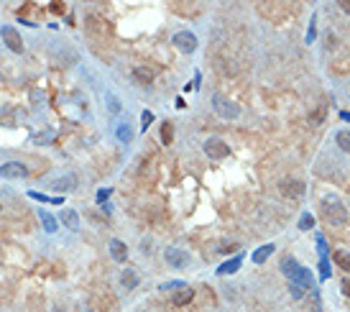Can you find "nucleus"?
Masks as SVG:
<instances>
[{
  "label": "nucleus",
  "instance_id": "obj_1",
  "mask_svg": "<svg viewBox=\"0 0 350 312\" xmlns=\"http://www.w3.org/2000/svg\"><path fill=\"white\" fill-rule=\"evenodd\" d=\"M322 215H325V220L330 225H337V228L347 223V210H345V205L337 197H325L322 200Z\"/></svg>",
  "mask_w": 350,
  "mask_h": 312
},
{
  "label": "nucleus",
  "instance_id": "obj_2",
  "mask_svg": "<svg viewBox=\"0 0 350 312\" xmlns=\"http://www.w3.org/2000/svg\"><path fill=\"white\" fill-rule=\"evenodd\" d=\"M212 110L220 115V118H225V121L241 118V105L232 102V100L225 97V95H215V97H212Z\"/></svg>",
  "mask_w": 350,
  "mask_h": 312
},
{
  "label": "nucleus",
  "instance_id": "obj_3",
  "mask_svg": "<svg viewBox=\"0 0 350 312\" xmlns=\"http://www.w3.org/2000/svg\"><path fill=\"white\" fill-rule=\"evenodd\" d=\"M0 36H3L6 46H8L13 54H23V38H21V33H18L13 26H3V28H0Z\"/></svg>",
  "mask_w": 350,
  "mask_h": 312
},
{
  "label": "nucleus",
  "instance_id": "obj_4",
  "mask_svg": "<svg viewBox=\"0 0 350 312\" xmlns=\"http://www.w3.org/2000/svg\"><path fill=\"white\" fill-rule=\"evenodd\" d=\"M205 153L210 156V159H215V162H220V159H225V156L230 153V146L222 141V138H207L205 141Z\"/></svg>",
  "mask_w": 350,
  "mask_h": 312
},
{
  "label": "nucleus",
  "instance_id": "obj_5",
  "mask_svg": "<svg viewBox=\"0 0 350 312\" xmlns=\"http://www.w3.org/2000/svg\"><path fill=\"white\" fill-rule=\"evenodd\" d=\"M171 44H174L182 54H192L194 49H197V36L189 33V31H179V33L171 38Z\"/></svg>",
  "mask_w": 350,
  "mask_h": 312
},
{
  "label": "nucleus",
  "instance_id": "obj_6",
  "mask_svg": "<svg viewBox=\"0 0 350 312\" xmlns=\"http://www.w3.org/2000/svg\"><path fill=\"white\" fill-rule=\"evenodd\" d=\"M164 258H166V264H169L171 269H184V266L189 264L187 251H182V248H177V246H169V248L164 251Z\"/></svg>",
  "mask_w": 350,
  "mask_h": 312
},
{
  "label": "nucleus",
  "instance_id": "obj_7",
  "mask_svg": "<svg viewBox=\"0 0 350 312\" xmlns=\"http://www.w3.org/2000/svg\"><path fill=\"white\" fill-rule=\"evenodd\" d=\"M0 177L3 179H23V177H28V167L21 162H8V164L0 167Z\"/></svg>",
  "mask_w": 350,
  "mask_h": 312
},
{
  "label": "nucleus",
  "instance_id": "obj_8",
  "mask_svg": "<svg viewBox=\"0 0 350 312\" xmlns=\"http://www.w3.org/2000/svg\"><path fill=\"white\" fill-rule=\"evenodd\" d=\"M279 192L284 194V197L297 200V197H302V194H304V184L299 179H281L279 182Z\"/></svg>",
  "mask_w": 350,
  "mask_h": 312
},
{
  "label": "nucleus",
  "instance_id": "obj_9",
  "mask_svg": "<svg viewBox=\"0 0 350 312\" xmlns=\"http://www.w3.org/2000/svg\"><path fill=\"white\" fill-rule=\"evenodd\" d=\"M289 282H294V284H299V287H302L304 292L315 287V279H312V274H309V271H307L304 266H299V269H297V274H294V277H291Z\"/></svg>",
  "mask_w": 350,
  "mask_h": 312
},
{
  "label": "nucleus",
  "instance_id": "obj_10",
  "mask_svg": "<svg viewBox=\"0 0 350 312\" xmlns=\"http://www.w3.org/2000/svg\"><path fill=\"white\" fill-rule=\"evenodd\" d=\"M192 299H194V289H189V287H179V289L174 292V297H171V302H174L177 307H187Z\"/></svg>",
  "mask_w": 350,
  "mask_h": 312
},
{
  "label": "nucleus",
  "instance_id": "obj_11",
  "mask_svg": "<svg viewBox=\"0 0 350 312\" xmlns=\"http://www.w3.org/2000/svg\"><path fill=\"white\" fill-rule=\"evenodd\" d=\"M110 256L115 258V261H126L128 258V246L123 243V241H110Z\"/></svg>",
  "mask_w": 350,
  "mask_h": 312
},
{
  "label": "nucleus",
  "instance_id": "obj_12",
  "mask_svg": "<svg viewBox=\"0 0 350 312\" xmlns=\"http://www.w3.org/2000/svg\"><path fill=\"white\" fill-rule=\"evenodd\" d=\"M325 118H327V102H320L312 113H309V123L312 126H322Z\"/></svg>",
  "mask_w": 350,
  "mask_h": 312
},
{
  "label": "nucleus",
  "instance_id": "obj_13",
  "mask_svg": "<svg viewBox=\"0 0 350 312\" xmlns=\"http://www.w3.org/2000/svg\"><path fill=\"white\" fill-rule=\"evenodd\" d=\"M121 284H123L128 292L138 287V277H136V271H133V269H126L123 274H121Z\"/></svg>",
  "mask_w": 350,
  "mask_h": 312
},
{
  "label": "nucleus",
  "instance_id": "obj_14",
  "mask_svg": "<svg viewBox=\"0 0 350 312\" xmlns=\"http://www.w3.org/2000/svg\"><path fill=\"white\" fill-rule=\"evenodd\" d=\"M332 261H335V266H340L342 271H350V253H347V251L337 248V251L332 253Z\"/></svg>",
  "mask_w": 350,
  "mask_h": 312
},
{
  "label": "nucleus",
  "instance_id": "obj_15",
  "mask_svg": "<svg viewBox=\"0 0 350 312\" xmlns=\"http://www.w3.org/2000/svg\"><path fill=\"white\" fill-rule=\"evenodd\" d=\"M274 251H276V246H274V243H266V246H261V248L253 253V264H263V261H266L271 253H274Z\"/></svg>",
  "mask_w": 350,
  "mask_h": 312
},
{
  "label": "nucleus",
  "instance_id": "obj_16",
  "mask_svg": "<svg viewBox=\"0 0 350 312\" xmlns=\"http://www.w3.org/2000/svg\"><path fill=\"white\" fill-rule=\"evenodd\" d=\"M133 77H136L141 85H151V82H153V72L146 69V67H136V69H133Z\"/></svg>",
  "mask_w": 350,
  "mask_h": 312
},
{
  "label": "nucleus",
  "instance_id": "obj_17",
  "mask_svg": "<svg viewBox=\"0 0 350 312\" xmlns=\"http://www.w3.org/2000/svg\"><path fill=\"white\" fill-rule=\"evenodd\" d=\"M62 220H64V225L72 228V230L80 228V215H77L74 210H64V213H62Z\"/></svg>",
  "mask_w": 350,
  "mask_h": 312
},
{
  "label": "nucleus",
  "instance_id": "obj_18",
  "mask_svg": "<svg viewBox=\"0 0 350 312\" xmlns=\"http://www.w3.org/2000/svg\"><path fill=\"white\" fill-rule=\"evenodd\" d=\"M297 269H299V264H297L291 256H284V258H281V271H284V274H286L289 279L297 274Z\"/></svg>",
  "mask_w": 350,
  "mask_h": 312
},
{
  "label": "nucleus",
  "instance_id": "obj_19",
  "mask_svg": "<svg viewBox=\"0 0 350 312\" xmlns=\"http://www.w3.org/2000/svg\"><path fill=\"white\" fill-rule=\"evenodd\" d=\"M54 187H56L59 192H72V189L77 187V179H74V177H59V179L54 182Z\"/></svg>",
  "mask_w": 350,
  "mask_h": 312
},
{
  "label": "nucleus",
  "instance_id": "obj_20",
  "mask_svg": "<svg viewBox=\"0 0 350 312\" xmlns=\"http://www.w3.org/2000/svg\"><path fill=\"white\" fill-rule=\"evenodd\" d=\"M335 143H337L342 151L350 153V131H337V133H335Z\"/></svg>",
  "mask_w": 350,
  "mask_h": 312
},
{
  "label": "nucleus",
  "instance_id": "obj_21",
  "mask_svg": "<svg viewBox=\"0 0 350 312\" xmlns=\"http://www.w3.org/2000/svg\"><path fill=\"white\" fill-rule=\"evenodd\" d=\"M238 266H241V256L232 258V261H227V264H222L217 269V274H232V271H238Z\"/></svg>",
  "mask_w": 350,
  "mask_h": 312
},
{
  "label": "nucleus",
  "instance_id": "obj_22",
  "mask_svg": "<svg viewBox=\"0 0 350 312\" xmlns=\"http://www.w3.org/2000/svg\"><path fill=\"white\" fill-rule=\"evenodd\" d=\"M161 141H164L166 146L174 141V123H169V121H166V123L161 126Z\"/></svg>",
  "mask_w": 350,
  "mask_h": 312
},
{
  "label": "nucleus",
  "instance_id": "obj_23",
  "mask_svg": "<svg viewBox=\"0 0 350 312\" xmlns=\"http://www.w3.org/2000/svg\"><path fill=\"white\" fill-rule=\"evenodd\" d=\"M312 225H315V218L309 215V213H304V215L299 218V230H309Z\"/></svg>",
  "mask_w": 350,
  "mask_h": 312
},
{
  "label": "nucleus",
  "instance_id": "obj_24",
  "mask_svg": "<svg viewBox=\"0 0 350 312\" xmlns=\"http://www.w3.org/2000/svg\"><path fill=\"white\" fill-rule=\"evenodd\" d=\"M41 220H44V225H46V230H49V233H54V230H56V223H54V218H51L49 213H44V210H41Z\"/></svg>",
  "mask_w": 350,
  "mask_h": 312
},
{
  "label": "nucleus",
  "instance_id": "obj_25",
  "mask_svg": "<svg viewBox=\"0 0 350 312\" xmlns=\"http://www.w3.org/2000/svg\"><path fill=\"white\" fill-rule=\"evenodd\" d=\"M289 294H291V299H302V294H304V289L299 287V284H289Z\"/></svg>",
  "mask_w": 350,
  "mask_h": 312
},
{
  "label": "nucleus",
  "instance_id": "obj_26",
  "mask_svg": "<svg viewBox=\"0 0 350 312\" xmlns=\"http://www.w3.org/2000/svg\"><path fill=\"white\" fill-rule=\"evenodd\" d=\"M107 108H110V113H121V102H118V97L107 95Z\"/></svg>",
  "mask_w": 350,
  "mask_h": 312
},
{
  "label": "nucleus",
  "instance_id": "obj_27",
  "mask_svg": "<svg viewBox=\"0 0 350 312\" xmlns=\"http://www.w3.org/2000/svg\"><path fill=\"white\" fill-rule=\"evenodd\" d=\"M131 136H133V133H131L128 126H121V128H118V138H121V141H131Z\"/></svg>",
  "mask_w": 350,
  "mask_h": 312
},
{
  "label": "nucleus",
  "instance_id": "obj_28",
  "mask_svg": "<svg viewBox=\"0 0 350 312\" xmlns=\"http://www.w3.org/2000/svg\"><path fill=\"white\" fill-rule=\"evenodd\" d=\"M151 121H153V115L148 113V110H143V115H141V123H143V131L151 126Z\"/></svg>",
  "mask_w": 350,
  "mask_h": 312
},
{
  "label": "nucleus",
  "instance_id": "obj_29",
  "mask_svg": "<svg viewBox=\"0 0 350 312\" xmlns=\"http://www.w3.org/2000/svg\"><path fill=\"white\" fill-rule=\"evenodd\" d=\"M236 248H238L236 243H225V246H220V251H222V253H232Z\"/></svg>",
  "mask_w": 350,
  "mask_h": 312
},
{
  "label": "nucleus",
  "instance_id": "obj_30",
  "mask_svg": "<svg viewBox=\"0 0 350 312\" xmlns=\"http://www.w3.org/2000/svg\"><path fill=\"white\" fill-rule=\"evenodd\" d=\"M141 251H143V253H151V251H153L151 241H143V243H141Z\"/></svg>",
  "mask_w": 350,
  "mask_h": 312
},
{
  "label": "nucleus",
  "instance_id": "obj_31",
  "mask_svg": "<svg viewBox=\"0 0 350 312\" xmlns=\"http://www.w3.org/2000/svg\"><path fill=\"white\" fill-rule=\"evenodd\" d=\"M342 294H345V297H350V282H347V279L342 282Z\"/></svg>",
  "mask_w": 350,
  "mask_h": 312
},
{
  "label": "nucleus",
  "instance_id": "obj_32",
  "mask_svg": "<svg viewBox=\"0 0 350 312\" xmlns=\"http://www.w3.org/2000/svg\"><path fill=\"white\" fill-rule=\"evenodd\" d=\"M340 8H342L345 13H350V0H340Z\"/></svg>",
  "mask_w": 350,
  "mask_h": 312
},
{
  "label": "nucleus",
  "instance_id": "obj_33",
  "mask_svg": "<svg viewBox=\"0 0 350 312\" xmlns=\"http://www.w3.org/2000/svg\"><path fill=\"white\" fill-rule=\"evenodd\" d=\"M51 11H54V13H64V6H62V3H54Z\"/></svg>",
  "mask_w": 350,
  "mask_h": 312
},
{
  "label": "nucleus",
  "instance_id": "obj_34",
  "mask_svg": "<svg viewBox=\"0 0 350 312\" xmlns=\"http://www.w3.org/2000/svg\"><path fill=\"white\" fill-rule=\"evenodd\" d=\"M340 118L342 121H350V113H340Z\"/></svg>",
  "mask_w": 350,
  "mask_h": 312
},
{
  "label": "nucleus",
  "instance_id": "obj_35",
  "mask_svg": "<svg viewBox=\"0 0 350 312\" xmlns=\"http://www.w3.org/2000/svg\"><path fill=\"white\" fill-rule=\"evenodd\" d=\"M0 210H3V205H0Z\"/></svg>",
  "mask_w": 350,
  "mask_h": 312
},
{
  "label": "nucleus",
  "instance_id": "obj_36",
  "mask_svg": "<svg viewBox=\"0 0 350 312\" xmlns=\"http://www.w3.org/2000/svg\"><path fill=\"white\" fill-rule=\"evenodd\" d=\"M141 312H143V309H141Z\"/></svg>",
  "mask_w": 350,
  "mask_h": 312
}]
</instances>
